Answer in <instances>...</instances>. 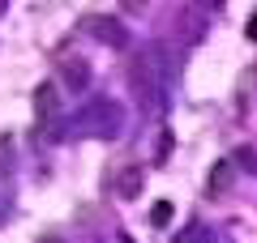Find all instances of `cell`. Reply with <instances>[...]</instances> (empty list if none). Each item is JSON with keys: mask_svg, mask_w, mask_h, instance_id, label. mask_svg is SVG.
I'll return each instance as SVG.
<instances>
[{"mask_svg": "<svg viewBox=\"0 0 257 243\" xmlns=\"http://www.w3.org/2000/svg\"><path fill=\"white\" fill-rule=\"evenodd\" d=\"M77 132L82 136H94V141H116L120 128H124V107L116 98H90L82 111L73 116Z\"/></svg>", "mask_w": 257, "mask_h": 243, "instance_id": "obj_1", "label": "cell"}, {"mask_svg": "<svg viewBox=\"0 0 257 243\" xmlns=\"http://www.w3.org/2000/svg\"><path fill=\"white\" fill-rule=\"evenodd\" d=\"M128 90L138 94V102H142V107H150V111L163 102V98H159V94H163V72H159V64H155V56H150V52L128 64Z\"/></svg>", "mask_w": 257, "mask_h": 243, "instance_id": "obj_2", "label": "cell"}, {"mask_svg": "<svg viewBox=\"0 0 257 243\" xmlns=\"http://www.w3.org/2000/svg\"><path fill=\"white\" fill-rule=\"evenodd\" d=\"M206 26H210V13L197 9V4H184L180 13H172V34L180 38L184 47H197L206 38Z\"/></svg>", "mask_w": 257, "mask_h": 243, "instance_id": "obj_3", "label": "cell"}, {"mask_svg": "<svg viewBox=\"0 0 257 243\" xmlns=\"http://www.w3.org/2000/svg\"><path fill=\"white\" fill-rule=\"evenodd\" d=\"M35 107H39V124L47 128V136H60V90H56L52 81H43L35 90Z\"/></svg>", "mask_w": 257, "mask_h": 243, "instance_id": "obj_4", "label": "cell"}, {"mask_svg": "<svg viewBox=\"0 0 257 243\" xmlns=\"http://www.w3.org/2000/svg\"><path fill=\"white\" fill-rule=\"evenodd\" d=\"M86 30H90L103 47H111V52H124L128 38H133V34H128V26H124L120 18H86Z\"/></svg>", "mask_w": 257, "mask_h": 243, "instance_id": "obj_5", "label": "cell"}, {"mask_svg": "<svg viewBox=\"0 0 257 243\" xmlns=\"http://www.w3.org/2000/svg\"><path fill=\"white\" fill-rule=\"evenodd\" d=\"M60 81H64L73 94H82L86 86H90V64H86L82 56H69V60H60Z\"/></svg>", "mask_w": 257, "mask_h": 243, "instance_id": "obj_6", "label": "cell"}, {"mask_svg": "<svg viewBox=\"0 0 257 243\" xmlns=\"http://www.w3.org/2000/svg\"><path fill=\"white\" fill-rule=\"evenodd\" d=\"M231 184H236V162H231V158L214 162V166H210V180H206V192H210V196H227Z\"/></svg>", "mask_w": 257, "mask_h": 243, "instance_id": "obj_7", "label": "cell"}, {"mask_svg": "<svg viewBox=\"0 0 257 243\" xmlns=\"http://www.w3.org/2000/svg\"><path fill=\"white\" fill-rule=\"evenodd\" d=\"M142 188H146V171H142V166H124V171L116 175V196L120 200L142 196Z\"/></svg>", "mask_w": 257, "mask_h": 243, "instance_id": "obj_8", "label": "cell"}, {"mask_svg": "<svg viewBox=\"0 0 257 243\" xmlns=\"http://www.w3.org/2000/svg\"><path fill=\"white\" fill-rule=\"evenodd\" d=\"M172 243H214V230H210V226H202V222H189L184 230H176Z\"/></svg>", "mask_w": 257, "mask_h": 243, "instance_id": "obj_9", "label": "cell"}, {"mask_svg": "<svg viewBox=\"0 0 257 243\" xmlns=\"http://www.w3.org/2000/svg\"><path fill=\"white\" fill-rule=\"evenodd\" d=\"M231 162H236V171L257 175V150H253V145H240V150L231 154Z\"/></svg>", "mask_w": 257, "mask_h": 243, "instance_id": "obj_10", "label": "cell"}, {"mask_svg": "<svg viewBox=\"0 0 257 243\" xmlns=\"http://www.w3.org/2000/svg\"><path fill=\"white\" fill-rule=\"evenodd\" d=\"M13 136H0V180H9L13 175V166H18V162H13Z\"/></svg>", "mask_w": 257, "mask_h": 243, "instance_id": "obj_11", "label": "cell"}, {"mask_svg": "<svg viewBox=\"0 0 257 243\" xmlns=\"http://www.w3.org/2000/svg\"><path fill=\"white\" fill-rule=\"evenodd\" d=\"M167 218H172V205H167V200H163V205H155V209H150V222H155V226H163Z\"/></svg>", "mask_w": 257, "mask_h": 243, "instance_id": "obj_12", "label": "cell"}, {"mask_svg": "<svg viewBox=\"0 0 257 243\" xmlns=\"http://www.w3.org/2000/svg\"><path fill=\"white\" fill-rule=\"evenodd\" d=\"M120 4H124L128 13H142V9H146V4H150V0H120Z\"/></svg>", "mask_w": 257, "mask_h": 243, "instance_id": "obj_13", "label": "cell"}, {"mask_svg": "<svg viewBox=\"0 0 257 243\" xmlns=\"http://www.w3.org/2000/svg\"><path fill=\"white\" fill-rule=\"evenodd\" d=\"M193 4H197V9H206V13H210V9H219L223 0H193Z\"/></svg>", "mask_w": 257, "mask_h": 243, "instance_id": "obj_14", "label": "cell"}, {"mask_svg": "<svg viewBox=\"0 0 257 243\" xmlns=\"http://www.w3.org/2000/svg\"><path fill=\"white\" fill-rule=\"evenodd\" d=\"M5 214H9V205H5V196H0V222H5Z\"/></svg>", "mask_w": 257, "mask_h": 243, "instance_id": "obj_15", "label": "cell"}, {"mask_svg": "<svg viewBox=\"0 0 257 243\" xmlns=\"http://www.w3.org/2000/svg\"><path fill=\"white\" fill-rule=\"evenodd\" d=\"M43 243H64V239H60V234H47V239H43Z\"/></svg>", "mask_w": 257, "mask_h": 243, "instance_id": "obj_16", "label": "cell"}, {"mask_svg": "<svg viewBox=\"0 0 257 243\" xmlns=\"http://www.w3.org/2000/svg\"><path fill=\"white\" fill-rule=\"evenodd\" d=\"M5 9H9V0H0V13H5Z\"/></svg>", "mask_w": 257, "mask_h": 243, "instance_id": "obj_17", "label": "cell"}]
</instances>
